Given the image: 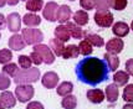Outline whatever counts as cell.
Instances as JSON below:
<instances>
[{
    "mask_svg": "<svg viewBox=\"0 0 133 109\" xmlns=\"http://www.w3.org/2000/svg\"><path fill=\"white\" fill-rule=\"evenodd\" d=\"M110 69L104 60L87 56L76 66V76L82 83L88 86H97L110 77Z\"/></svg>",
    "mask_w": 133,
    "mask_h": 109,
    "instance_id": "obj_1",
    "label": "cell"
},
{
    "mask_svg": "<svg viewBox=\"0 0 133 109\" xmlns=\"http://www.w3.org/2000/svg\"><path fill=\"white\" fill-rule=\"evenodd\" d=\"M40 78V71L37 67H30V68H21L17 71L14 77V82L16 84H30L35 83Z\"/></svg>",
    "mask_w": 133,
    "mask_h": 109,
    "instance_id": "obj_2",
    "label": "cell"
},
{
    "mask_svg": "<svg viewBox=\"0 0 133 109\" xmlns=\"http://www.w3.org/2000/svg\"><path fill=\"white\" fill-rule=\"evenodd\" d=\"M21 36H23L24 41L26 45H37L41 43L44 40V34L42 31L35 27H26V29L21 30Z\"/></svg>",
    "mask_w": 133,
    "mask_h": 109,
    "instance_id": "obj_3",
    "label": "cell"
},
{
    "mask_svg": "<svg viewBox=\"0 0 133 109\" xmlns=\"http://www.w3.org/2000/svg\"><path fill=\"white\" fill-rule=\"evenodd\" d=\"M35 94V89L31 84H17L15 88V97L19 102L26 103L32 99Z\"/></svg>",
    "mask_w": 133,
    "mask_h": 109,
    "instance_id": "obj_4",
    "label": "cell"
},
{
    "mask_svg": "<svg viewBox=\"0 0 133 109\" xmlns=\"http://www.w3.org/2000/svg\"><path fill=\"white\" fill-rule=\"evenodd\" d=\"M32 51L37 52L42 58V62L45 64H52L55 62V53L52 52V50L47 45L44 43H37L32 46Z\"/></svg>",
    "mask_w": 133,
    "mask_h": 109,
    "instance_id": "obj_5",
    "label": "cell"
},
{
    "mask_svg": "<svg viewBox=\"0 0 133 109\" xmlns=\"http://www.w3.org/2000/svg\"><path fill=\"white\" fill-rule=\"evenodd\" d=\"M93 20L99 27H110L113 25V15L108 10H97L93 16Z\"/></svg>",
    "mask_w": 133,
    "mask_h": 109,
    "instance_id": "obj_6",
    "label": "cell"
},
{
    "mask_svg": "<svg viewBox=\"0 0 133 109\" xmlns=\"http://www.w3.org/2000/svg\"><path fill=\"white\" fill-rule=\"evenodd\" d=\"M58 81H60V77H58L57 73L52 72V71H49L45 75L42 76L41 78V82H42V86L47 88V89H54L56 88L58 84Z\"/></svg>",
    "mask_w": 133,
    "mask_h": 109,
    "instance_id": "obj_7",
    "label": "cell"
},
{
    "mask_svg": "<svg viewBox=\"0 0 133 109\" xmlns=\"http://www.w3.org/2000/svg\"><path fill=\"white\" fill-rule=\"evenodd\" d=\"M57 9H58L57 3H55V1H49L46 5L44 6V9H42V16L45 17L47 21L54 23V21H56Z\"/></svg>",
    "mask_w": 133,
    "mask_h": 109,
    "instance_id": "obj_8",
    "label": "cell"
},
{
    "mask_svg": "<svg viewBox=\"0 0 133 109\" xmlns=\"http://www.w3.org/2000/svg\"><path fill=\"white\" fill-rule=\"evenodd\" d=\"M6 25H8V29L11 32L20 31L21 30V17H20V15L17 12L9 14L6 17Z\"/></svg>",
    "mask_w": 133,
    "mask_h": 109,
    "instance_id": "obj_9",
    "label": "cell"
},
{
    "mask_svg": "<svg viewBox=\"0 0 133 109\" xmlns=\"http://www.w3.org/2000/svg\"><path fill=\"white\" fill-rule=\"evenodd\" d=\"M106 46V52L108 53H112V55H117L123 50V41L119 37H115V39H111V40L107 41V43L104 45Z\"/></svg>",
    "mask_w": 133,
    "mask_h": 109,
    "instance_id": "obj_10",
    "label": "cell"
},
{
    "mask_svg": "<svg viewBox=\"0 0 133 109\" xmlns=\"http://www.w3.org/2000/svg\"><path fill=\"white\" fill-rule=\"evenodd\" d=\"M72 16V10L71 8L67 5H60L57 9V14H56V20L60 24H66L70 21V19Z\"/></svg>",
    "mask_w": 133,
    "mask_h": 109,
    "instance_id": "obj_11",
    "label": "cell"
},
{
    "mask_svg": "<svg viewBox=\"0 0 133 109\" xmlns=\"http://www.w3.org/2000/svg\"><path fill=\"white\" fill-rule=\"evenodd\" d=\"M65 26H66V29L69 30L70 35H71V37H74V39H83L85 37V31L82 30L81 26H78V25H76L75 23H70V21H67V23L65 24Z\"/></svg>",
    "mask_w": 133,
    "mask_h": 109,
    "instance_id": "obj_12",
    "label": "cell"
},
{
    "mask_svg": "<svg viewBox=\"0 0 133 109\" xmlns=\"http://www.w3.org/2000/svg\"><path fill=\"white\" fill-rule=\"evenodd\" d=\"M26 46L25 41H24L23 36L21 35H12L11 37L9 39V47L10 50H14V51H21L24 50Z\"/></svg>",
    "mask_w": 133,
    "mask_h": 109,
    "instance_id": "obj_13",
    "label": "cell"
},
{
    "mask_svg": "<svg viewBox=\"0 0 133 109\" xmlns=\"http://www.w3.org/2000/svg\"><path fill=\"white\" fill-rule=\"evenodd\" d=\"M0 100H1V103L5 105V108L8 109L14 108L15 104H16V97L10 91H3V93L0 94Z\"/></svg>",
    "mask_w": 133,
    "mask_h": 109,
    "instance_id": "obj_14",
    "label": "cell"
},
{
    "mask_svg": "<svg viewBox=\"0 0 133 109\" xmlns=\"http://www.w3.org/2000/svg\"><path fill=\"white\" fill-rule=\"evenodd\" d=\"M112 32L113 35H116V37H124L129 32V25L123 21H117L115 25H112Z\"/></svg>",
    "mask_w": 133,
    "mask_h": 109,
    "instance_id": "obj_15",
    "label": "cell"
},
{
    "mask_svg": "<svg viewBox=\"0 0 133 109\" xmlns=\"http://www.w3.org/2000/svg\"><path fill=\"white\" fill-rule=\"evenodd\" d=\"M87 99L93 104H99L103 102L104 99V93L101 89H88L86 93Z\"/></svg>",
    "mask_w": 133,
    "mask_h": 109,
    "instance_id": "obj_16",
    "label": "cell"
},
{
    "mask_svg": "<svg viewBox=\"0 0 133 109\" xmlns=\"http://www.w3.org/2000/svg\"><path fill=\"white\" fill-rule=\"evenodd\" d=\"M23 23L26 25V27H36L41 24V17L34 12H29V14L24 15Z\"/></svg>",
    "mask_w": 133,
    "mask_h": 109,
    "instance_id": "obj_17",
    "label": "cell"
},
{
    "mask_svg": "<svg viewBox=\"0 0 133 109\" xmlns=\"http://www.w3.org/2000/svg\"><path fill=\"white\" fill-rule=\"evenodd\" d=\"M64 43L65 42L57 40V39H51V40H50V48H51L52 52L55 53V56L62 57V55H64V52H65V48H66V46H65Z\"/></svg>",
    "mask_w": 133,
    "mask_h": 109,
    "instance_id": "obj_18",
    "label": "cell"
},
{
    "mask_svg": "<svg viewBox=\"0 0 133 109\" xmlns=\"http://www.w3.org/2000/svg\"><path fill=\"white\" fill-rule=\"evenodd\" d=\"M104 97L107 98V100L111 102V103H115L117 99H118V96H119V92H118V87L113 83V84H108L106 87V91H104Z\"/></svg>",
    "mask_w": 133,
    "mask_h": 109,
    "instance_id": "obj_19",
    "label": "cell"
},
{
    "mask_svg": "<svg viewBox=\"0 0 133 109\" xmlns=\"http://www.w3.org/2000/svg\"><path fill=\"white\" fill-rule=\"evenodd\" d=\"M54 35H55V39L62 41V42H67L71 39V35H70L69 30L66 29L65 25H58L54 31Z\"/></svg>",
    "mask_w": 133,
    "mask_h": 109,
    "instance_id": "obj_20",
    "label": "cell"
},
{
    "mask_svg": "<svg viewBox=\"0 0 133 109\" xmlns=\"http://www.w3.org/2000/svg\"><path fill=\"white\" fill-rule=\"evenodd\" d=\"M129 81V75L126 71H117L113 75V82L117 87H124Z\"/></svg>",
    "mask_w": 133,
    "mask_h": 109,
    "instance_id": "obj_21",
    "label": "cell"
},
{
    "mask_svg": "<svg viewBox=\"0 0 133 109\" xmlns=\"http://www.w3.org/2000/svg\"><path fill=\"white\" fill-rule=\"evenodd\" d=\"M103 58H104V62L107 63L110 71H116L118 68V66H119V58H118L117 55H112V53L106 52Z\"/></svg>",
    "mask_w": 133,
    "mask_h": 109,
    "instance_id": "obj_22",
    "label": "cell"
},
{
    "mask_svg": "<svg viewBox=\"0 0 133 109\" xmlns=\"http://www.w3.org/2000/svg\"><path fill=\"white\" fill-rule=\"evenodd\" d=\"M72 17H74V21H75V24H76V25H78V26L87 25L88 20H90L88 14H87V11H85V10H77V11L72 15Z\"/></svg>",
    "mask_w": 133,
    "mask_h": 109,
    "instance_id": "obj_23",
    "label": "cell"
},
{
    "mask_svg": "<svg viewBox=\"0 0 133 109\" xmlns=\"http://www.w3.org/2000/svg\"><path fill=\"white\" fill-rule=\"evenodd\" d=\"M85 39H86L92 46H96V47H102L104 46V41L103 39L98 36V35L96 34H92V32H88V34H85Z\"/></svg>",
    "mask_w": 133,
    "mask_h": 109,
    "instance_id": "obj_24",
    "label": "cell"
},
{
    "mask_svg": "<svg viewBox=\"0 0 133 109\" xmlns=\"http://www.w3.org/2000/svg\"><path fill=\"white\" fill-rule=\"evenodd\" d=\"M61 105L64 109H75L77 107V98L74 94L65 96L61 100Z\"/></svg>",
    "mask_w": 133,
    "mask_h": 109,
    "instance_id": "obj_25",
    "label": "cell"
},
{
    "mask_svg": "<svg viewBox=\"0 0 133 109\" xmlns=\"http://www.w3.org/2000/svg\"><path fill=\"white\" fill-rule=\"evenodd\" d=\"M72 91H74V84L71 82H67V81H65V82H62L61 84L57 86V94L61 96V97L71 94Z\"/></svg>",
    "mask_w": 133,
    "mask_h": 109,
    "instance_id": "obj_26",
    "label": "cell"
},
{
    "mask_svg": "<svg viewBox=\"0 0 133 109\" xmlns=\"http://www.w3.org/2000/svg\"><path fill=\"white\" fill-rule=\"evenodd\" d=\"M25 6L26 10L31 12H37L44 9V0H28Z\"/></svg>",
    "mask_w": 133,
    "mask_h": 109,
    "instance_id": "obj_27",
    "label": "cell"
},
{
    "mask_svg": "<svg viewBox=\"0 0 133 109\" xmlns=\"http://www.w3.org/2000/svg\"><path fill=\"white\" fill-rule=\"evenodd\" d=\"M80 55V50H78V46L76 45H69V46L65 48V52L62 55V58L65 60H69V58H76Z\"/></svg>",
    "mask_w": 133,
    "mask_h": 109,
    "instance_id": "obj_28",
    "label": "cell"
},
{
    "mask_svg": "<svg viewBox=\"0 0 133 109\" xmlns=\"http://www.w3.org/2000/svg\"><path fill=\"white\" fill-rule=\"evenodd\" d=\"M78 50H80V53L83 55V56H90L91 53H92V50H93V46L88 42V41L85 39V40H82L80 42V45H78Z\"/></svg>",
    "mask_w": 133,
    "mask_h": 109,
    "instance_id": "obj_29",
    "label": "cell"
},
{
    "mask_svg": "<svg viewBox=\"0 0 133 109\" xmlns=\"http://www.w3.org/2000/svg\"><path fill=\"white\" fill-rule=\"evenodd\" d=\"M17 64L16 63H6L3 66V73H5L6 76H10V77H15V75L17 73Z\"/></svg>",
    "mask_w": 133,
    "mask_h": 109,
    "instance_id": "obj_30",
    "label": "cell"
},
{
    "mask_svg": "<svg viewBox=\"0 0 133 109\" xmlns=\"http://www.w3.org/2000/svg\"><path fill=\"white\" fill-rule=\"evenodd\" d=\"M11 60H12V53L10 50H8V48H1L0 50V63L1 64L10 63Z\"/></svg>",
    "mask_w": 133,
    "mask_h": 109,
    "instance_id": "obj_31",
    "label": "cell"
},
{
    "mask_svg": "<svg viewBox=\"0 0 133 109\" xmlns=\"http://www.w3.org/2000/svg\"><path fill=\"white\" fill-rule=\"evenodd\" d=\"M127 5H128L127 0H111V8L113 10H117V11L124 10Z\"/></svg>",
    "mask_w": 133,
    "mask_h": 109,
    "instance_id": "obj_32",
    "label": "cell"
},
{
    "mask_svg": "<svg viewBox=\"0 0 133 109\" xmlns=\"http://www.w3.org/2000/svg\"><path fill=\"white\" fill-rule=\"evenodd\" d=\"M123 99L128 103H133V84H127V87H124Z\"/></svg>",
    "mask_w": 133,
    "mask_h": 109,
    "instance_id": "obj_33",
    "label": "cell"
},
{
    "mask_svg": "<svg viewBox=\"0 0 133 109\" xmlns=\"http://www.w3.org/2000/svg\"><path fill=\"white\" fill-rule=\"evenodd\" d=\"M11 84L10 78L5 73H0V91H6Z\"/></svg>",
    "mask_w": 133,
    "mask_h": 109,
    "instance_id": "obj_34",
    "label": "cell"
},
{
    "mask_svg": "<svg viewBox=\"0 0 133 109\" xmlns=\"http://www.w3.org/2000/svg\"><path fill=\"white\" fill-rule=\"evenodd\" d=\"M80 5L85 11H90L96 8V0H80Z\"/></svg>",
    "mask_w": 133,
    "mask_h": 109,
    "instance_id": "obj_35",
    "label": "cell"
},
{
    "mask_svg": "<svg viewBox=\"0 0 133 109\" xmlns=\"http://www.w3.org/2000/svg\"><path fill=\"white\" fill-rule=\"evenodd\" d=\"M19 64H20L21 68H30L31 64H32V61H31L30 56L21 55V56H19Z\"/></svg>",
    "mask_w": 133,
    "mask_h": 109,
    "instance_id": "obj_36",
    "label": "cell"
},
{
    "mask_svg": "<svg viewBox=\"0 0 133 109\" xmlns=\"http://www.w3.org/2000/svg\"><path fill=\"white\" fill-rule=\"evenodd\" d=\"M111 8V0H96V9L101 10H108Z\"/></svg>",
    "mask_w": 133,
    "mask_h": 109,
    "instance_id": "obj_37",
    "label": "cell"
},
{
    "mask_svg": "<svg viewBox=\"0 0 133 109\" xmlns=\"http://www.w3.org/2000/svg\"><path fill=\"white\" fill-rule=\"evenodd\" d=\"M30 58H31V61H32V63L34 64H36V66H39V64H41L42 62V58H41V56L37 53V52L32 51L31 53H30Z\"/></svg>",
    "mask_w": 133,
    "mask_h": 109,
    "instance_id": "obj_38",
    "label": "cell"
},
{
    "mask_svg": "<svg viewBox=\"0 0 133 109\" xmlns=\"http://www.w3.org/2000/svg\"><path fill=\"white\" fill-rule=\"evenodd\" d=\"M126 72H127L129 76H133V58H129L126 61Z\"/></svg>",
    "mask_w": 133,
    "mask_h": 109,
    "instance_id": "obj_39",
    "label": "cell"
},
{
    "mask_svg": "<svg viewBox=\"0 0 133 109\" xmlns=\"http://www.w3.org/2000/svg\"><path fill=\"white\" fill-rule=\"evenodd\" d=\"M26 109H45L44 105L40 103V102H30L28 105H26Z\"/></svg>",
    "mask_w": 133,
    "mask_h": 109,
    "instance_id": "obj_40",
    "label": "cell"
},
{
    "mask_svg": "<svg viewBox=\"0 0 133 109\" xmlns=\"http://www.w3.org/2000/svg\"><path fill=\"white\" fill-rule=\"evenodd\" d=\"M6 17L3 15V14H0V30H4L6 29Z\"/></svg>",
    "mask_w": 133,
    "mask_h": 109,
    "instance_id": "obj_41",
    "label": "cell"
},
{
    "mask_svg": "<svg viewBox=\"0 0 133 109\" xmlns=\"http://www.w3.org/2000/svg\"><path fill=\"white\" fill-rule=\"evenodd\" d=\"M20 0H8V5H10V6H15L17 5V3H19Z\"/></svg>",
    "mask_w": 133,
    "mask_h": 109,
    "instance_id": "obj_42",
    "label": "cell"
},
{
    "mask_svg": "<svg viewBox=\"0 0 133 109\" xmlns=\"http://www.w3.org/2000/svg\"><path fill=\"white\" fill-rule=\"evenodd\" d=\"M123 109H133V103H128L123 105Z\"/></svg>",
    "mask_w": 133,
    "mask_h": 109,
    "instance_id": "obj_43",
    "label": "cell"
},
{
    "mask_svg": "<svg viewBox=\"0 0 133 109\" xmlns=\"http://www.w3.org/2000/svg\"><path fill=\"white\" fill-rule=\"evenodd\" d=\"M6 3H8V0H0V8L5 6V5H6Z\"/></svg>",
    "mask_w": 133,
    "mask_h": 109,
    "instance_id": "obj_44",
    "label": "cell"
},
{
    "mask_svg": "<svg viewBox=\"0 0 133 109\" xmlns=\"http://www.w3.org/2000/svg\"><path fill=\"white\" fill-rule=\"evenodd\" d=\"M0 109H5V105L1 103V100H0Z\"/></svg>",
    "mask_w": 133,
    "mask_h": 109,
    "instance_id": "obj_45",
    "label": "cell"
},
{
    "mask_svg": "<svg viewBox=\"0 0 133 109\" xmlns=\"http://www.w3.org/2000/svg\"><path fill=\"white\" fill-rule=\"evenodd\" d=\"M131 29H132V31H133V21L131 23Z\"/></svg>",
    "mask_w": 133,
    "mask_h": 109,
    "instance_id": "obj_46",
    "label": "cell"
},
{
    "mask_svg": "<svg viewBox=\"0 0 133 109\" xmlns=\"http://www.w3.org/2000/svg\"><path fill=\"white\" fill-rule=\"evenodd\" d=\"M23 1H28V0H23Z\"/></svg>",
    "mask_w": 133,
    "mask_h": 109,
    "instance_id": "obj_47",
    "label": "cell"
},
{
    "mask_svg": "<svg viewBox=\"0 0 133 109\" xmlns=\"http://www.w3.org/2000/svg\"><path fill=\"white\" fill-rule=\"evenodd\" d=\"M0 39H1V34H0Z\"/></svg>",
    "mask_w": 133,
    "mask_h": 109,
    "instance_id": "obj_48",
    "label": "cell"
},
{
    "mask_svg": "<svg viewBox=\"0 0 133 109\" xmlns=\"http://www.w3.org/2000/svg\"><path fill=\"white\" fill-rule=\"evenodd\" d=\"M70 1H74V0H70Z\"/></svg>",
    "mask_w": 133,
    "mask_h": 109,
    "instance_id": "obj_49",
    "label": "cell"
}]
</instances>
